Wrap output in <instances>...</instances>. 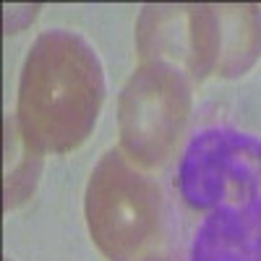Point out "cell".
Here are the masks:
<instances>
[{"label":"cell","instance_id":"cell-1","mask_svg":"<svg viewBox=\"0 0 261 261\" xmlns=\"http://www.w3.org/2000/svg\"><path fill=\"white\" fill-rule=\"evenodd\" d=\"M105 68L81 34L42 32L27 53L18 79L16 128L37 154L79 149L99 118Z\"/></svg>","mask_w":261,"mask_h":261},{"label":"cell","instance_id":"cell-3","mask_svg":"<svg viewBox=\"0 0 261 261\" xmlns=\"http://www.w3.org/2000/svg\"><path fill=\"white\" fill-rule=\"evenodd\" d=\"M178 191L206 214H258L261 139L230 128L196 134L178 165Z\"/></svg>","mask_w":261,"mask_h":261},{"label":"cell","instance_id":"cell-7","mask_svg":"<svg viewBox=\"0 0 261 261\" xmlns=\"http://www.w3.org/2000/svg\"><path fill=\"white\" fill-rule=\"evenodd\" d=\"M220 16V60L214 76H243L261 55V8L217 6Z\"/></svg>","mask_w":261,"mask_h":261},{"label":"cell","instance_id":"cell-4","mask_svg":"<svg viewBox=\"0 0 261 261\" xmlns=\"http://www.w3.org/2000/svg\"><path fill=\"white\" fill-rule=\"evenodd\" d=\"M191 107V79L180 68L162 60H141L118 99L123 151L139 167L165 165L188 128Z\"/></svg>","mask_w":261,"mask_h":261},{"label":"cell","instance_id":"cell-9","mask_svg":"<svg viewBox=\"0 0 261 261\" xmlns=\"http://www.w3.org/2000/svg\"><path fill=\"white\" fill-rule=\"evenodd\" d=\"M151 261H170V258H160V256H157V258H151Z\"/></svg>","mask_w":261,"mask_h":261},{"label":"cell","instance_id":"cell-2","mask_svg":"<svg viewBox=\"0 0 261 261\" xmlns=\"http://www.w3.org/2000/svg\"><path fill=\"white\" fill-rule=\"evenodd\" d=\"M86 225L107 261H151L167 241V201L160 183L123 154L105 151L86 183Z\"/></svg>","mask_w":261,"mask_h":261},{"label":"cell","instance_id":"cell-6","mask_svg":"<svg viewBox=\"0 0 261 261\" xmlns=\"http://www.w3.org/2000/svg\"><path fill=\"white\" fill-rule=\"evenodd\" d=\"M191 261H261V212L206 214L193 232Z\"/></svg>","mask_w":261,"mask_h":261},{"label":"cell","instance_id":"cell-8","mask_svg":"<svg viewBox=\"0 0 261 261\" xmlns=\"http://www.w3.org/2000/svg\"><path fill=\"white\" fill-rule=\"evenodd\" d=\"M6 149H8V170H6V209L21 204L34 191L37 175H39V154L27 146L21 139L16 123L8 120V134H6Z\"/></svg>","mask_w":261,"mask_h":261},{"label":"cell","instance_id":"cell-5","mask_svg":"<svg viewBox=\"0 0 261 261\" xmlns=\"http://www.w3.org/2000/svg\"><path fill=\"white\" fill-rule=\"evenodd\" d=\"M141 60H162L191 81H204L220 60L217 6H144L136 21Z\"/></svg>","mask_w":261,"mask_h":261}]
</instances>
